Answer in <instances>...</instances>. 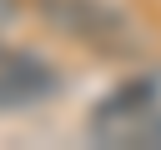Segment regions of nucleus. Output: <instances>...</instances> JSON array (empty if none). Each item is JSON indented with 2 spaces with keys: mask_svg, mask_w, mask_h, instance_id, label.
Listing matches in <instances>:
<instances>
[{
  "mask_svg": "<svg viewBox=\"0 0 161 150\" xmlns=\"http://www.w3.org/2000/svg\"><path fill=\"white\" fill-rule=\"evenodd\" d=\"M60 90H65V75L55 70L50 55H40V50H30V45L0 40V115L50 105Z\"/></svg>",
  "mask_w": 161,
  "mask_h": 150,
  "instance_id": "3",
  "label": "nucleus"
},
{
  "mask_svg": "<svg viewBox=\"0 0 161 150\" xmlns=\"http://www.w3.org/2000/svg\"><path fill=\"white\" fill-rule=\"evenodd\" d=\"M30 10L60 40H70V45H80L91 55H106L116 65H126V60H136L146 50L136 20L111 0H30Z\"/></svg>",
  "mask_w": 161,
  "mask_h": 150,
  "instance_id": "1",
  "label": "nucleus"
},
{
  "mask_svg": "<svg viewBox=\"0 0 161 150\" xmlns=\"http://www.w3.org/2000/svg\"><path fill=\"white\" fill-rule=\"evenodd\" d=\"M136 145H161V110L141 125V135H136Z\"/></svg>",
  "mask_w": 161,
  "mask_h": 150,
  "instance_id": "4",
  "label": "nucleus"
},
{
  "mask_svg": "<svg viewBox=\"0 0 161 150\" xmlns=\"http://www.w3.org/2000/svg\"><path fill=\"white\" fill-rule=\"evenodd\" d=\"M20 10H25V0H0V35L20 20Z\"/></svg>",
  "mask_w": 161,
  "mask_h": 150,
  "instance_id": "5",
  "label": "nucleus"
},
{
  "mask_svg": "<svg viewBox=\"0 0 161 150\" xmlns=\"http://www.w3.org/2000/svg\"><path fill=\"white\" fill-rule=\"evenodd\" d=\"M161 110V70L121 75L86 115V135L96 145H136L141 125Z\"/></svg>",
  "mask_w": 161,
  "mask_h": 150,
  "instance_id": "2",
  "label": "nucleus"
}]
</instances>
